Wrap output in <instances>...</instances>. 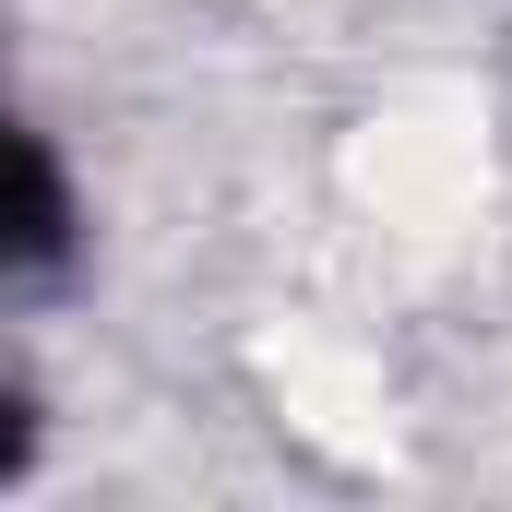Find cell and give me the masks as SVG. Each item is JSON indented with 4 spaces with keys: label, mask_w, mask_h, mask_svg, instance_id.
<instances>
[{
    "label": "cell",
    "mask_w": 512,
    "mask_h": 512,
    "mask_svg": "<svg viewBox=\"0 0 512 512\" xmlns=\"http://www.w3.org/2000/svg\"><path fill=\"white\" fill-rule=\"evenodd\" d=\"M72 262V179L48 155V131L0 108V274H60Z\"/></svg>",
    "instance_id": "cell-1"
},
{
    "label": "cell",
    "mask_w": 512,
    "mask_h": 512,
    "mask_svg": "<svg viewBox=\"0 0 512 512\" xmlns=\"http://www.w3.org/2000/svg\"><path fill=\"white\" fill-rule=\"evenodd\" d=\"M24 465H36V393L0 382V477H24Z\"/></svg>",
    "instance_id": "cell-2"
}]
</instances>
